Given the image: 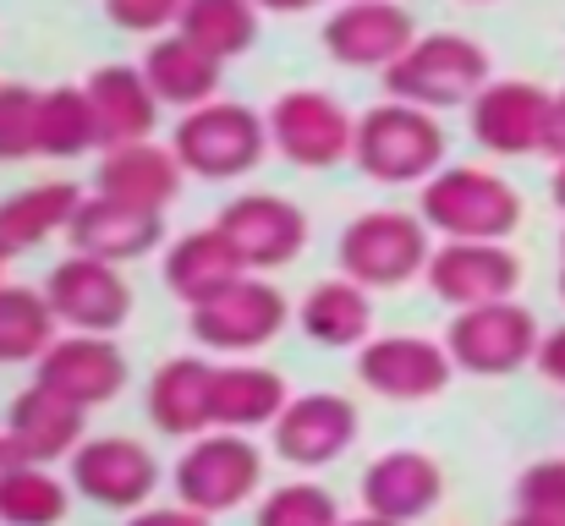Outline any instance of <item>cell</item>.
I'll return each instance as SVG.
<instances>
[{
  "label": "cell",
  "mask_w": 565,
  "mask_h": 526,
  "mask_svg": "<svg viewBox=\"0 0 565 526\" xmlns=\"http://www.w3.org/2000/svg\"><path fill=\"white\" fill-rule=\"evenodd\" d=\"M561 302H565V264H561Z\"/></svg>",
  "instance_id": "47"
},
{
  "label": "cell",
  "mask_w": 565,
  "mask_h": 526,
  "mask_svg": "<svg viewBox=\"0 0 565 526\" xmlns=\"http://www.w3.org/2000/svg\"><path fill=\"white\" fill-rule=\"evenodd\" d=\"M539 319L505 297V302H483V308H461L445 330V351L456 362V373L472 378H511L539 356Z\"/></svg>",
  "instance_id": "8"
},
{
  "label": "cell",
  "mask_w": 565,
  "mask_h": 526,
  "mask_svg": "<svg viewBox=\"0 0 565 526\" xmlns=\"http://www.w3.org/2000/svg\"><path fill=\"white\" fill-rule=\"evenodd\" d=\"M214 225L231 236V247L242 253V264L253 275H269V269H286L302 258L308 247V214L302 203H291L286 192H236Z\"/></svg>",
  "instance_id": "11"
},
{
  "label": "cell",
  "mask_w": 565,
  "mask_h": 526,
  "mask_svg": "<svg viewBox=\"0 0 565 526\" xmlns=\"http://www.w3.org/2000/svg\"><path fill=\"white\" fill-rule=\"evenodd\" d=\"M143 77L149 88L160 94V105L171 110H198L209 99H220V83H225V61L209 55L203 44H192L188 33H160L149 50H143Z\"/></svg>",
  "instance_id": "26"
},
{
  "label": "cell",
  "mask_w": 565,
  "mask_h": 526,
  "mask_svg": "<svg viewBox=\"0 0 565 526\" xmlns=\"http://www.w3.org/2000/svg\"><path fill=\"white\" fill-rule=\"evenodd\" d=\"M77 203H83V192H77L72 181H33V186L0 197V247H6V258L33 253V247L50 241L55 230L66 236Z\"/></svg>",
  "instance_id": "29"
},
{
  "label": "cell",
  "mask_w": 565,
  "mask_h": 526,
  "mask_svg": "<svg viewBox=\"0 0 565 526\" xmlns=\"http://www.w3.org/2000/svg\"><path fill=\"white\" fill-rule=\"evenodd\" d=\"M127 378H132L127 351L116 346L110 335H77V330H66V335H55L50 351L33 362V384H44V389L77 400L83 411L110 406V400L127 389Z\"/></svg>",
  "instance_id": "17"
},
{
  "label": "cell",
  "mask_w": 565,
  "mask_h": 526,
  "mask_svg": "<svg viewBox=\"0 0 565 526\" xmlns=\"http://www.w3.org/2000/svg\"><path fill=\"white\" fill-rule=\"evenodd\" d=\"M489 50L467 33H417V44L384 72V94L390 99H406V105H423V110H456V105H472L483 88H489Z\"/></svg>",
  "instance_id": "3"
},
{
  "label": "cell",
  "mask_w": 565,
  "mask_h": 526,
  "mask_svg": "<svg viewBox=\"0 0 565 526\" xmlns=\"http://www.w3.org/2000/svg\"><path fill=\"white\" fill-rule=\"evenodd\" d=\"M182 160L171 143H121V149H105L99 154V186L105 197L116 203H132V208H149V214H166L182 192Z\"/></svg>",
  "instance_id": "24"
},
{
  "label": "cell",
  "mask_w": 565,
  "mask_h": 526,
  "mask_svg": "<svg viewBox=\"0 0 565 526\" xmlns=\"http://www.w3.org/2000/svg\"><path fill=\"white\" fill-rule=\"evenodd\" d=\"M88 105L99 116V143L105 149H121V143H149L154 127H160V94L149 88L143 66H99L88 72Z\"/></svg>",
  "instance_id": "25"
},
{
  "label": "cell",
  "mask_w": 565,
  "mask_h": 526,
  "mask_svg": "<svg viewBox=\"0 0 565 526\" xmlns=\"http://www.w3.org/2000/svg\"><path fill=\"white\" fill-rule=\"evenodd\" d=\"M160 241H166V214L116 203L105 192H88L77 203L72 225H66V247L88 253V258H105V264H138V258L160 253Z\"/></svg>",
  "instance_id": "19"
},
{
  "label": "cell",
  "mask_w": 565,
  "mask_h": 526,
  "mask_svg": "<svg viewBox=\"0 0 565 526\" xmlns=\"http://www.w3.org/2000/svg\"><path fill=\"white\" fill-rule=\"evenodd\" d=\"M550 88L527 83V77H494L472 105H467V127L472 143L483 154L500 160H522V154H544V121H550Z\"/></svg>",
  "instance_id": "15"
},
{
  "label": "cell",
  "mask_w": 565,
  "mask_h": 526,
  "mask_svg": "<svg viewBox=\"0 0 565 526\" xmlns=\"http://www.w3.org/2000/svg\"><path fill=\"white\" fill-rule=\"evenodd\" d=\"M94 149H105V143H99V116L88 105V88H44L39 154L44 160H83Z\"/></svg>",
  "instance_id": "31"
},
{
  "label": "cell",
  "mask_w": 565,
  "mask_h": 526,
  "mask_svg": "<svg viewBox=\"0 0 565 526\" xmlns=\"http://www.w3.org/2000/svg\"><path fill=\"white\" fill-rule=\"evenodd\" d=\"M214 373H220L214 356H171L149 373L143 406H149V422L166 439L192 444L214 428Z\"/></svg>",
  "instance_id": "20"
},
{
  "label": "cell",
  "mask_w": 565,
  "mask_h": 526,
  "mask_svg": "<svg viewBox=\"0 0 565 526\" xmlns=\"http://www.w3.org/2000/svg\"><path fill=\"white\" fill-rule=\"evenodd\" d=\"M341 522L347 516H341L335 494L319 489V483H280L253 511V526H341Z\"/></svg>",
  "instance_id": "34"
},
{
  "label": "cell",
  "mask_w": 565,
  "mask_h": 526,
  "mask_svg": "<svg viewBox=\"0 0 565 526\" xmlns=\"http://www.w3.org/2000/svg\"><path fill=\"white\" fill-rule=\"evenodd\" d=\"M171 149L198 181H231L258 171V160L269 154V121L242 99H209L198 110H182Z\"/></svg>",
  "instance_id": "5"
},
{
  "label": "cell",
  "mask_w": 565,
  "mask_h": 526,
  "mask_svg": "<svg viewBox=\"0 0 565 526\" xmlns=\"http://www.w3.org/2000/svg\"><path fill=\"white\" fill-rule=\"evenodd\" d=\"M550 197H555V208L565 214V160H555V175H550Z\"/></svg>",
  "instance_id": "43"
},
{
  "label": "cell",
  "mask_w": 565,
  "mask_h": 526,
  "mask_svg": "<svg viewBox=\"0 0 565 526\" xmlns=\"http://www.w3.org/2000/svg\"><path fill=\"white\" fill-rule=\"evenodd\" d=\"M428 258H434V230L423 225V214H406V208H369L347 219L335 241L341 275H352L369 291H395V286L423 280Z\"/></svg>",
  "instance_id": "4"
},
{
  "label": "cell",
  "mask_w": 565,
  "mask_h": 526,
  "mask_svg": "<svg viewBox=\"0 0 565 526\" xmlns=\"http://www.w3.org/2000/svg\"><path fill=\"white\" fill-rule=\"evenodd\" d=\"M297 330H302L313 346L363 351L374 341V291L358 286L352 275L319 280V286L297 302Z\"/></svg>",
  "instance_id": "27"
},
{
  "label": "cell",
  "mask_w": 565,
  "mask_h": 526,
  "mask_svg": "<svg viewBox=\"0 0 565 526\" xmlns=\"http://www.w3.org/2000/svg\"><path fill=\"white\" fill-rule=\"evenodd\" d=\"M182 11H188V0H105V17L121 33H149V39L177 33L182 28Z\"/></svg>",
  "instance_id": "37"
},
{
  "label": "cell",
  "mask_w": 565,
  "mask_h": 526,
  "mask_svg": "<svg viewBox=\"0 0 565 526\" xmlns=\"http://www.w3.org/2000/svg\"><path fill=\"white\" fill-rule=\"evenodd\" d=\"M160 275H166V291L182 302V308H203L214 302L220 291H231L242 275H253L242 264V253L231 247V236L220 225H198L188 236H177L160 258Z\"/></svg>",
  "instance_id": "23"
},
{
  "label": "cell",
  "mask_w": 565,
  "mask_h": 526,
  "mask_svg": "<svg viewBox=\"0 0 565 526\" xmlns=\"http://www.w3.org/2000/svg\"><path fill=\"white\" fill-rule=\"evenodd\" d=\"M39 105L44 94L28 83H0V165L39 154Z\"/></svg>",
  "instance_id": "35"
},
{
  "label": "cell",
  "mask_w": 565,
  "mask_h": 526,
  "mask_svg": "<svg viewBox=\"0 0 565 526\" xmlns=\"http://www.w3.org/2000/svg\"><path fill=\"white\" fill-rule=\"evenodd\" d=\"M428 291L445 308H483V302H505L522 286V258L505 241H439L428 258Z\"/></svg>",
  "instance_id": "18"
},
{
  "label": "cell",
  "mask_w": 565,
  "mask_h": 526,
  "mask_svg": "<svg viewBox=\"0 0 565 526\" xmlns=\"http://www.w3.org/2000/svg\"><path fill=\"white\" fill-rule=\"evenodd\" d=\"M505 526H565V522H550V516H527V511H516Z\"/></svg>",
  "instance_id": "45"
},
{
  "label": "cell",
  "mask_w": 565,
  "mask_h": 526,
  "mask_svg": "<svg viewBox=\"0 0 565 526\" xmlns=\"http://www.w3.org/2000/svg\"><path fill=\"white\" fill-rule=\"evenodd\" d=\"M297 319V308L264 280V275H242L231 291H220L214 302L188 308V330L203 351H220V356H247V351H264L286 324Z\"/></svg>",
  "instance_id": "9"
},
{
  "label": "cell",
  "mask_w": 565,
  "mask_h": 526,
  "mask_svg": "<svg viewBox=\"0 0 565 526\" xmlns=\"http://www.w3.org/2000/svg\"><path fill=\"white\" fill-rule=\"evenodd\" d=\"M17 466H28V461H22V450L11 444V433H0V489L11 483V472H17Z\"/></svg>",
  "instance_id": "41"
},
{
  "label": "cell",
  "mask_w": 565,
  "mask_h": 526,
  "mask_svg": "<svg viewBox=\"0 0 565 526\" xmlns=\"http://www.w3.org/2000/svg\"><path fill=\"white\" fill-rule=\"evenodd\" d=\"M352 373L379 400L417 406V400H434V395L450 389L456 362H450L445 341H428V335H374L369 346L358 351Z\"/></svg>",
  "instance_id": "14"
},
{
  "label": "cell",
  "mask_w": 565,
  "mask_h": 526,
  "mask_svg": "<svg viewBox=\"0 0 565 526\" xmlns=\"http://www.w3.org/2000/svg\"><path fill=\"white\" fill-rule=\"evenodd\" d=\"M291 389L275 367L247 362V356H225L214 373V428L231 433H253V428H275V417L286 411Z\"/></svg>",
  "instance_id": "28"
},
{
  "label": "cell",
  "mask_w": 565,
  "mask_h": 526,
  "mask_svg": "<svg viewBox=\"0 0 565 526\" xmlns=\"http://www.w3.org/2000/svg\"><path fill=\"white\" fill-rule=\"evenodd\" d=\"M258 11H275V17H302V11H313L319 0H253Z\"/></svg>",
  "instance_id": "42"
},
{
  "label": "cell",
  "mask_w": 565,
  "mask_h": 526,
  "mask_svg": "<svg viewBox=\"0 0 565 526\" xmlns=\"http://www.w3.org/2000/svg\"><path fill=\"white\" fill-rule=\"evenodd\" d=\"M269 149L297 165V171H335L341 160H352V143H358V116L324 94V88H291L280 94L269 110Z\"/></svg>",
  "instance_id": "7"
},
{
  "label": "cell",
  "mask_w": 565,
  "mask_h": 526,
  "mask_svg": "<svg viewBox=\"0 0 565 526\" xmlns=\"http://www.w3.org/2000/svg\"><path fill=\"white\" fill-rule=\"evenodd\" d=\"M358 406L335 389H308V395H291L286 411L275 417L269 439H275V455L297 472H319V466H335L352 444H358Z\"/></svg>",
  "instance_id": "13"
},
{
  "label": "cell",
  "mask_w": 565,
  "mask_h": 526,
  "mask_svg": "<svg viewBox=\"0 0 565 526\" xmlns=\"http://www.w3.org/2000/svg\"><path fill=\"white\" fill-rule=\"evenodd\" d=\"M544 154L565 160V88L550 99V121H544Z\"/></svg>",
  "instance_id": "40"
},
{
  "label": "cell",
  "mask_w": 565,
  "mask_h": 526,
  "mask_svg": "<svg viewBox=\"0 0 565 526\" xmlns=\"http://www.w3.org/2000/svg\"><path fill=\"white\" fill-rule=\"evenodd\" d=\"M417 44V22L395 0H347L324 17V50L335 66L390 72Z\"/></svg>",
  "instance_id": "16"
},
{
  "label": "cell",
  "mask_w": 565,
  "mask_h": 526,
  "mask_svg": "<svg viewBox=\"0 0 565 526\" xmlns=\"http://www.w3.org/2000/svg\"><path fill=\"white\" fill-rule=\"evenodd\" d=\"M44 297H50L55 319L77 335H116L132 319V286H127L121 264H105L88 253H66L50 269Z\"/></svg>",
  "instance_id": "12"
},
{
  "label": "cell",
  "mask_w": 565,
  "mask_h": 526,
  "mask_svg": "<svg viewBox=\"0 0 565 526\" xmlns=\"http://www.w3.org/2000/svg\"><path fill=\"white\" fill-rule=\"evenodd\" d=\"M127 526H214V516H203V511H192V505H143V511H132Z\"/></svg>",
  "instance_id": "38"
},
{
  "label": "cell",
  "mask_w": 565,
  "mask_h": 526,
  "mask_svg": "<svg viewBox=\"0 0 565 526\" xmlns=\"http://www.w3.org/2000/svg\"><path fill=\"white\" fill-rule=\"evenodd\" d=\"M6 433H11V444L22 450V461L55 466V461H72L77 444L88 439V411H83L77 400L44 389V384H28V389L11 400V411H6Z\"/></svg>",
  "instance_id": "22"
},
{
  "label": "cell",
  "mask_w": 565,
  "mask_h": 526,
  "mask_svg": "<svg viewBox=\"0 0 565 526\" xmlns=\"http://www.w3.org/2000/svg\"><path fill=\"white\" fill-rule=\"evenodd\" d=\"M66 483H72V494H83L88 505L132 516V511H143V505L154 500V489H160V461H154L149 444H138V439H127V433H99V439L88 433V439L77 444V455L66 461Z\"/></svg>",
  "instance_id": "10"
},
{
  "label": "cell",
  "mask_w": 565,
  "mask_h": 526,
  "mask_svg": "<svg viewBox=\"0 0 565 526\" xmlns=\"http://www.w3.org/2000/svg\"><path fill=\"white\" fill-rule=\"evenodd\" d=\"M72 505V483H61L50 466H17L0 489V526H55Z\"/></svg>",
  "instance_id": "33"
},
{
  "label": "cell",
  "mask_w": 565,
  "mask_h": 526,
  "mask_svg": "<svg viewBox=\"0 0 565 526\" xmlns=\"http://www.w3.org/2000/svg\"><path fill=\"white\" fill-rule=\"evenodd\" d=\"M352 165L379 186H423L434 171H445V127L423 105L384 99L358 116Z\"/></svg>",
  "instance_id": "2"
},
{
  "label": "cell",
  "mask_w": 565,
  "mask_h": 526,
  "mask_svg": "<svg viewBox=\"0 0 565 526\" xmlns=\"http://www.w3.org/2000/svg\"><path fill=\"white\" fill-rule=\"evenodd\" d=\"M182 33L220 61H236L258 44V6L253 0H188Z\"/></svg>",
  "instance_id": "32"
},
{
  "label": "cell",
  "mask_w": 565,
  "mask_h": 526,
  "mask_svg": "<svg viewBox=\"0 0 565 526\" xmlns=\"http://www.w3.org/2000/svg\"><path fill=\"white\" fill-rule=\"evenodd\" d=\"M171 489L177 500L203 511V516H225L236 505H247L264 489V450L247 433L231 428H209L203 439H192L171 466Z\"/></svg>",
  "instance_id": "6"
},
{
  "label": "cell",
  "mask_w": 565,
  "mask_h": 526,
  "mask_svg": "<svg viewBox=\"0 0 565 526\" xmlns=\"http://www.w3.org/2000/svg\"><path fill=\"white\" fill-rule=\"evenodd\" d=\"M341 526H401V522H390V516H374V511H358V516H347Z\"/></svg>",
  "instance_id": "44"
},
{
  "label": "cell",
  "mask_w": 565,
  "mask_h": 526,
  "mask_svg": "<svg viewBox=\"0 0 565 526\" xmlns=\"http://www.w3.org/2000/svg\"><path fill=\"white\" fill-rule=\"evenodd\" d=\"M467 6H483V0H467Z\"/></svg>",
  "instance_id": "48"
},
{
  "label": "cell",
  "mask_w": 565,
  "mask_h": 526,
  "mask_svg": "<svg viewBox=\"0 0 565 526\" xmlns=\"http://www.w3.org/2000/svg\"><path fill=\"white\" fill-rule=\"evenodd\" d=\"M533 362H539V373H544L550 384H565V324L539 341V356H533Z\"/></svg>",
  "instance_id": "39"
},
{
  "label": "cell",
  "mask_w": 565,
  "mask_h": 526,
  "mask_svg": "<svg viewBox=\"0 0 565 526\" xmlns=\"http://www.w3.org/2000/svg\"><path fill=\"white\" fill-rule=\"evenodd\" d=\"M516 511H527V516H550V522H565V455L533 461V466L516 477Z\"/></svg>",
  "instance_id": "36"
},
{
  "label": "cell",
  "mask_w": 565,
  "mask_h": 526,
  "mask_svg": "<svg viewBox=\"0 0 565 526\" xmlns=\"http://www.w3.org/2000/svg\"><path fill=\"white\" fill-rule=\"evenodd\" d=\"M363 511L412 526L445 500V466L428 450H384L363 472Z\"/></svg>",
  "instance_id": "21"
},
{
  "label": "cell",
  "mask_w": 565,
  "mask_h": 526,
  "mask_svg": "<svg viewBox=\"0 0 565 526\" xmlns=\"http://www.w3.org/2000/svg\"><path fill=\"white\" fill-rule=\"evenodd\" d=\"M417 214L439 241H505L522 225V192L483 165H445L417 186Z\"/></svg>",
  "instance_id": "1"
},
{
  "label": "cell",
  "mask_w": 565,
  "mask_h": 526,
  "mask_svg": "<svg viewBox=\"0 0 565 526\" xmlns=\"http://www.w3.org/2000/svg\"><path fill=\"white\" fill-rule=\"evenodd\" d=\"M55 308L44 297V286H6L0 280V367L17 362H39L55 341Z\"/></svg>",
  "instance_id": "30"
},
{
  "label": "cell",
  "mask_w": 565,
  "mask_h": 526,
  "mask_svg": "<svg viewBox=\"0 0 565 526\" xmlns=\"http://www.w3.org/2000/svg\"><path fill=\"white\" fill-rule=\"evenodd\" d=\"M561 253H565V236H561Z\"/></svg>",
  "instance_id": "49"
},
{
  "label": "cell",
  "mask_w": 565,
  "mask_h": 526,
  "mask_svg": "<svg viewBox=\"0 0 565 526\" xmlns=\"http://www.w3.org/2000/svg\"><path fill=\"white\" fill-rule=\"evenodd\" d=\"M6 264H11V258H6V247H0V280H6Z\"/></svg>",
  "instance_id": "46"
}]
</instances>
